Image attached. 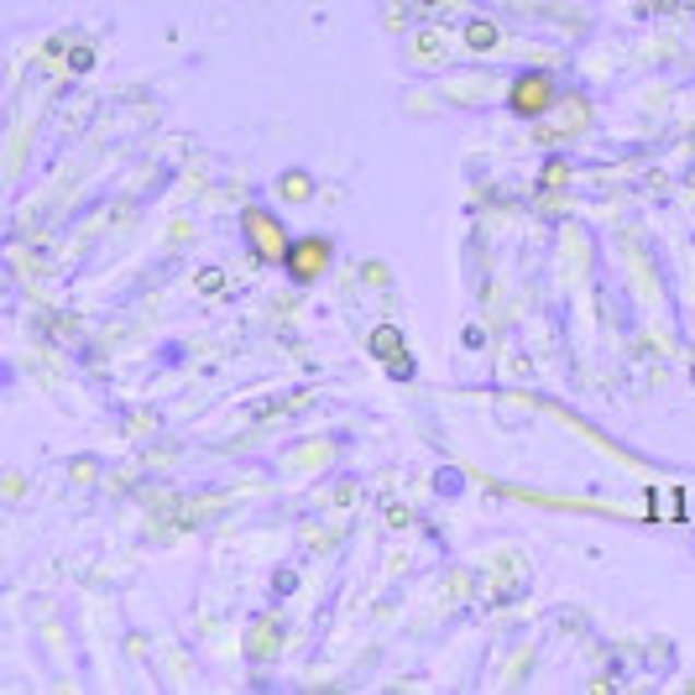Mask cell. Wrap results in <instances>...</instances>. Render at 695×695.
<instances>
[{"instance_id":"1","label":"cell","mask_w":695,"mask_h":695,"mask_svg":"<svg viewBox=\"0 0 695 695\" xmlns=\"http://www.w3.org/2000/svg\"><path fill=\"white\" fill-rule=\"evenodd\" d=\"M246 240L262 262H288V236L267 210H246Z\"/></svg>"},{"instance_id":"2","label":"cell","mask_w":695,"mask_h":695,"mask_svg":"<svg viewBox=\"0 0 695 695\" xmlns=\"http://www.w3.org/2000/svg\"><path fill=\"white\" fill-rule=\"evenodd\" d=\"M288 267H293L298 283H314V278L330 267V240L309 236V240H298V246H288Z\"/></svg>"},{"instance_id":"3","label":"cell","mask_w":695,"mask_h":695,"mask_svg":"<svg viewBox=\"0 0 695 695\" xmlns=\"http://www.w3.org/2000/svg\"><path fill=\"white\" fill-rule=\"evenodd\" d=\"M544 105H550V79H544V73L513 84V110H518V116H539Z\"/></svg>"},{"instance_id":"4","label":"cell","mask_w":695,"mask_h":695,"mask_svg":"<svg viewBox=\"0 0 695 695\" xmlns=\"http://www.w3.org/2000/svg\"><path fill=\"white\" fill-rule=\"evenodd\" d=\"M372 351H377L382 361H392V356H398V330H392V325H382V330L372 335Z\"/></svg>"},{"instance_id":"5","label":"cell","mask_w":695,"mask_h":695,"mask_svg":"<svg viewBox=\"0 0 695 695\" xmlns=\"http://www.w3.org/2000/svg\"><path fill=\"white\" fill-rule=\"evenodd\" d=\"M283 193H288V199H309V178H304V173H288V178H283Z\"/></svg>"},{"instance_id":"6","label":"cell","mask_w":695,"mask_h":695,"mask_svg":"<svg viewBox=\"0 0 695 695\" xmlns=\"http://www.w3.org/2000/svg\"><path fill=\"white\" fill-rule=\"evenodd\" d=\"M486 43H492V26H471V48H486Z\"/></svg>"}]
</instances>
